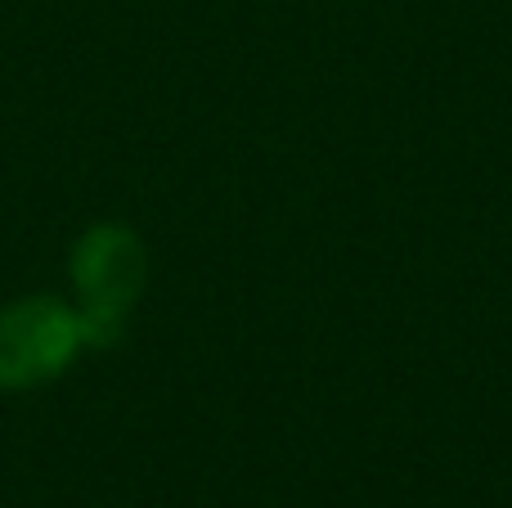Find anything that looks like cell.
<instances>
[{"mask_svg":"<svg viewBox=\"0 0 512 508\" xmlns=\"http://www.w3.org/2000/svg\"><path fill=\"white\" fill-rule=\"evenodd\" d=\"M149 257L135 230L117 221L90 225L72 248V284H77V311L86 324L90 347H113L122 338L131 306L144 293Z\"/></svg>","mask_w":512,"mask_h":508,"instance_id":"cell-1","label":"cell"},{"mask_svg":"<svg viewBox=\"0 0 512 508\" xmlns=\"http://www.w3.org/2000/svg\"><path fill=\"white\" fill-rule=\"evenodd\" d=\"M90 347L81 311L59 297H23L0 311V387H36L59 378Z\"/></svg>","mask_w":512,"mask_h":508,"instance_id":"cell-2","label":"cell"}]
</instances>
